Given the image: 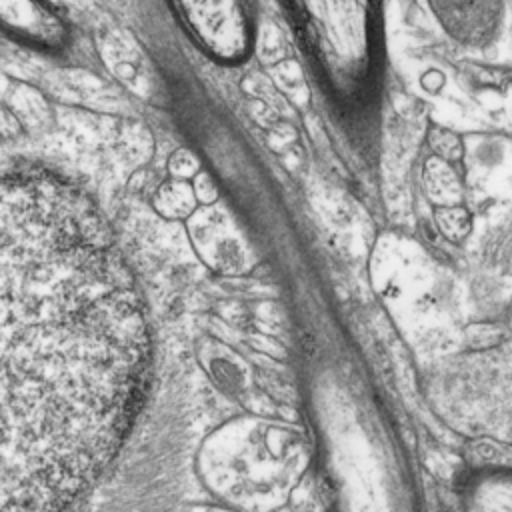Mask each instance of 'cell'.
<instances>
[{"mask_svg":"<svg viewBox=\"0 0 512 512\" xmlns=\"http://www.w3.org/2000/svg\"><path fill=\"white\" fill-rule=\"evenodd\" d=\"M150 330L96 204L42 168L0 176V508H62L142 402Z\"/></svg>","mask_w":512,"mask_h":512,"instance_id":"1","label":"cell"},{"mask_svg":"<svg viewBox=\"0 0 512 512\" xmlns=\"http://www.w3.org/2000/svg\"><path fill=\"white\" fill-rule=\"evenodd\" d=\"M66 38L64 18L50 0H0V40L28 52L54 54Z\"/></svg>","mask_w":512,"mask_h":512,"instance_id":"2","label":"cell"},{"mask_svg":"<svg viewBox=\"0 0 512 512\" xmlns=\"http://www.w3.org/2000/svg\"><path fill=\"white\" fill-rule=\"evenodd\" d=\"M438 222H440V228L444 230V234L450 238L464 236L470 226L468 214L462 208H450V210L438 212Z\"/></svg>","mask_w":512,"mask_h":512,"instance_id":"3","label":"cell"},{"mask_svg":"<svg viewBox=\"0 0 512 512\" xmlns=\"http://www.w3.org/2000/svg\"><path fill=\"white\" fill-rule=\"evenodd\" d=\"M430 144L442 154V156H448V158H458L460 156V144H458V138L444 130V128H438L434 126L430 130Z\"/></svg>","mask_w":512,"mask_h":512,"instance_id":"4","label":"cell"}]
</instances>
